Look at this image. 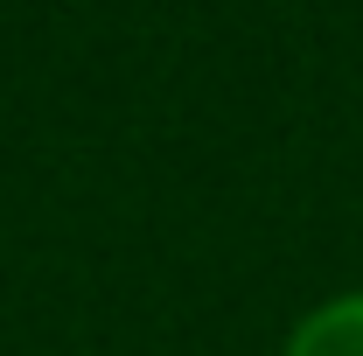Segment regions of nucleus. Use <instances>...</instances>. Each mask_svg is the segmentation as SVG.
I'll list each match as a JSON object with an SVG mask.
<instances>
[{
  "label": "nucleus",
  "mask_w": 363,
  "mask_h": 356,
  "mask_svg": "<svg viewBox=\"0 0 363 356\" xmlns=\"http://www.w3.org/2000/svg\"><path fill=\"white\" fill-rule=\"evenodd\" d=\"M279 356H363V287L328 294L321 308H308Z\"/></svg>",
  "instance_id": "1"
}]
</instances>
